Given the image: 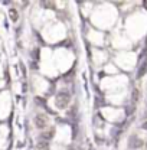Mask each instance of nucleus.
Listing matches in <instances>:
<instances>
[{"label":"nucleus","mask_w":147,"mask_h":150,"mask_svg":"<svg viewBox=\"0 0 147 150\" xmlns=\"http://www.w3.org/2000/svg\"><path fill=\"white\" fill-rule=\"evenodd\" d=\"M133 95H134V100L137 101V100H139V91H134V94H133Z\"/></svg>","instance_id":"obj_7"},{"label":"nucleus","mask_w":147,"mask_h":150,"mask_svg":"<svg viewBox=\"0 0 147 150\" xmlns=\"http://www.w3.org/2000/svg\"><path fill=\"white\" fill-rule=\"evenodd\" d=\"M36 150H49V143H46V142H39L36 146Z\"/></svg>","instance_id":"obj_5"},{"label":"nucleus","mask_w":147,"mask_h":150,"mask_svg":"<svg viewBox=\"0 0 147 150\" xmlns=\"http://www.w3.org/2000/svg\"><path fill=\"white\" fill-rule=\"evenodd\" d=\"M46 124H48V118H46V115H43V114L36 115V118H35V126H36L37 129H43Z\"/></svg>","instance_id":"obj_2"},{"label":"nucleus","mask_w":147,"mask_h":150,"mask_svg":"<svg viewBox=\"0 0 147 150\" xmlns=\"http://www.w3.org/2000/svg\"><path fill=\"white\" fill-rule=\"evenodd\" d=\"M143 146V142L141 140H139V139H136V137H131V140H130V147L131 149H134V147H141Z\"/></svg>","instance_id":"obj_3"},{"label":"nucleus","mask_w":147,"mask_h":150,"mask_svg":"<svg viewBox=\"0 0 147 150\" xmlns=\"http://www.w3.org/2000/svg\"><path fill=\"white\" fill-rule=\"evenodd\" d=\"M143 129H144V130H147V121H146V123H143Z\"/></svg>","instance_id":"obj_8"},{"label":"nucleus","mask_w":147,"mask_h":150,"mask_svg":"<svg viewBox=\"0 0 147 150\" xmlns=\"http://www.w3.org/2000/svg\"><path fill=\"white\" fill-rule=\"evenodd\" d=\"M52 137H54V130H52V129H49L46 133H42V134H40V139H43V142H46V140H49V139H52Z\"/></svg>","instance_id":"obj_4"},{"label":"nucleus","mask_w":147,"mask_h":150,"mask_svg":"<svg viewBox=\"0 0 147 150\" xmlns=\"http://www.w3.org/2000/svg\"><path fill=\"white\" fill-rule=\"evenodd\" d=\"M10 19H12V20H15V22L18 20V12H16L15 9H12V10H10Z\"/></svg>","instance_id":"obj_6"},{"label":"nucleus","mask_w":147,"mask_h":150,"mask_svg":"<svg viewBox=\"0 0 147 150\" xmlns=\"http://www.w3.org/2000/svg\"><path fill=\"white\" fill-rule=\"evenodd\" d=\"M69 150H75V149H69Z\"/></svg>","instance_id":"obj_9"},{"label":"nucleus","mask_w":147,"mask_h":150,"mask_svg":"<svg viewBox=\"0 0 147 150\" xmlns=\"http://www.w3.org/2000/svg\"><path fill=\"white\" fill-rule=\"evenodd\" d=\"M55 103H56V105H58L59 108H66V105H68V103H69V94L65 93V91L59 93L58 95H56Z\"/></svg>","instance_id":"obj_1"}]
</instances>
